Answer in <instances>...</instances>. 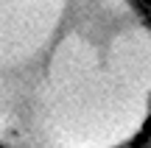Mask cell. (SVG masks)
<instances>
[{
  "label": "cell",
  "instance_id": "cell-1",
  "mask_svg": "<svg viewBox=\"0 0 151 148\" xmlns=\"http://www.w3.org/2000/svg\"><path fill=\"white\" fill-rule=\"evenodd\" d=\"M148 120L134 0H0V148H120Z\"/></svg>",
  "mask_w": 151,
  "mask_h": 148
}]
</instances>
